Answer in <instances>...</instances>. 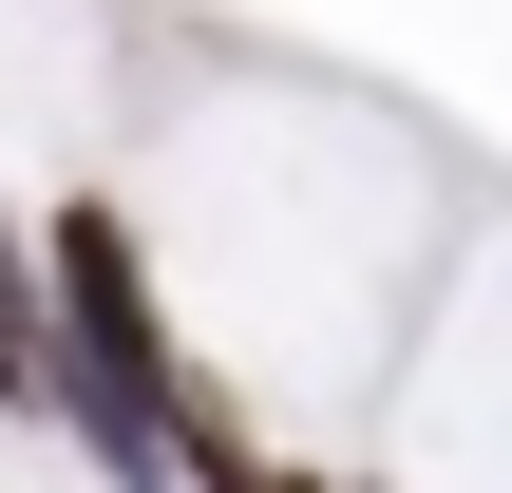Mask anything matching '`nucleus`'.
<instances>
[{
	"instance_id": "f257e3e1",
	"label": "nucleus",
	"mask_w": 512,
	"mask_h": 493,
	"mask_svg": "<svg viewBox=\"0 0 512 493\" xmlns=\"http://www.w3.org/2000/svg\"><path fill=\"white\" fill-rule=\"evenodd\" d=\"M38 342H57V399L95 418V456L133 493H171V456H190V380H171V323H152V247H133V209L114 190H76L57 209V266H38Z\"/></svg>"
},
{
	"instance_id": "f03ea898",
	"label": "nucleus",
	"mask_w": 512,
	"mask_h": 493,
	"mask_svg": "<svg viewBox=\"0 0 512 493\" xmlns=\"http://www.w3.org/2000/svg\"><path fill=\"white\" fill-rule=\"evenodd\" d=\"M0 399H57V342H38V266H19V228H0Z\"/></svg>"
},
{
	"instance_id": "7ed1b4c3",
	"label": "nucleus",
	"mask_w": 512,
	"mask_h": 493,
	"mask_svg": "<svg viewBox=\"0 0 512 493\" xmlns=\"http://www.w3.org/2000/svg\"><path fill=\"white\" fill-rule=\"evenodd\" d=\"M190 475L209 493H323V475H285V456H228V437H190Z\"/></svg>"
}]
</instances>
